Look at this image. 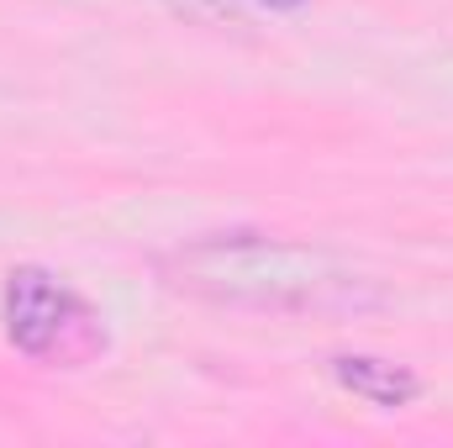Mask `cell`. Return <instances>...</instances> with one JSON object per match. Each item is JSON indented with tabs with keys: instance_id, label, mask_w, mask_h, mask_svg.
<instances>
[{
	"instance_id": "7a4b0ae2",
	"label": "cell",
	"mask_w": 453,
	"mask_h": 448,
	"mask_svg": "<svg viewBox=\"0 0 453 448\" xmlns=\"http://www.w3.org/2000/svg\"><path fill=\"white\" fill-rule=\"evenodd\" d=\"M0 317H5V337L27 359H42V364H85L106 343L101 317L85 306V296L37 264H21L5 274Z\"/></svg>"
},
{
	"instance_id": "3957f363",
	"label": "cell",
	"mask_w": 453,
	"mask_h": 448,
	"mask_svg": "<svg viewBox=\"0 0 453 448\" xmlns=\"http://www.w3.org/2000/svg\"><path fill=\"white\" fill-rule=\"evenodd\" d=\"M327 375L338 380L348 396L380 406V412H406L422 396V375L395 364V359H374V353H333Z\"/></svg>"
},
{
	"instance_id": "277c9868",
	"label": "cell",
	"mask_w": 453,
	"mask_h": 448,
	"mask_svg": "<svg viewBox=\"0 0 453 448\" xmlns=\"http://www.w3.org/2000/svg\"><path fill=\"white\" fill-rule=\"evenodd\" d=\"M164 5L196 27H248V0H164Z\"/></svg>"
},
{
	"instance_id": "5b68a950",
	"label": "cell",
	"mask_w": 453,
	"mask_h": 448,
	"mask_svg": "<svg viewBox=\"0 0 453 448\" xmlns=\"http://www.w3.org/2000/svg\"><path fill=\"white\" fill-rule=\"evenodd\" d=\"M269 5H301V0H269Z\"/></svg>"
},
{
	"instance_id": "6da1fadb",
	"label": "cell",
	"mask_w": 453,
	"mask_h": 448,
	"mask_svg": "<svg viewBox=\"0 0 453 448\" xmlns=\"http://www.w3.org/2000/svg\"><path fill=\"white\" fill-rule=\"evenodd\" d=\"M169 290L258 317H364L385 306L374 274L353 269L333 248L274 237V232H201L158 253Z\"/></svg>"
}]
</instances>
